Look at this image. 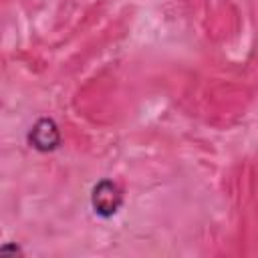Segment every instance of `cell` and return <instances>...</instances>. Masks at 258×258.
I'll return each mask as SVG.
<instances>
[{
  "instance_id": "1",
  "label": "cell",
  "mask_w": 258,
  "mask_h": 258,
  "mask_svg": "<svg viewBox=\"0 0 258 258\" xmlns=\"http://www.w3.org/2000/svg\"><path fill=\"white\" fill-rule=\"evenodd\" d=\"M91 206L93 212L101 218H111L123 206L121 187L111 179H101L91 191Z\"/></svg>"
},
{
  "instance_id": "2",
  "label": "cell",
  "mask_w": 258,
  "mask_h": 258,
  "mask_svg": "<svg viewBox=\"0 0 258 258\" xmlns=\"http://www.w3.org/2000/svg\"><path fill=\"white\" fill-rule=\"evenodd\" d=\"M28 143L30 147H34L36 151H54L60 145V131L56 127V123L48 117L38 119L28 133Z\"/></svg>"
}]
</instances>
